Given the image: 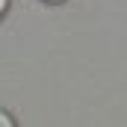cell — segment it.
I'll return each mask as SVG.
<instances>
[{
  "label": "cell",
  "mask_w": 127,
  "mask_h": 127,
  "mask_svg": "<svg viewBox=\"0 0 127 127\" xmlns=\"http://www.w3.org/2000/svg\"><path fill=\"white\" fill-rule=\"evenodd\" d=\"M6 9H9V0H0V18L6 15Z\"/></svg>",
  "instance_id": "7a4b0ae2"
},
{
  "label": "cell",
  "mask_w": 127,
  "mask_h": 127,
  "mask_svg": "<svg viewBox=\"0 0 127 127\" xmlns=\"http://www.w3.org/2000/svg\"><path fill=\"white\" fill-rule=\"evenodd\" d=\"M44 3H62V0H44Z\"/></svg>",
  "instance_id": "3957f363"
},
{
  "label": "cell",
  "mask_w": 127,
  "mask_h": 127,
  "mask_svg": "<svg viewBox=\"0 0 127 127\" xmlns=\"http://www.w3.org/2000/svg\"><path fill=\"white\" fill-rule=\"evenodd\" d=\"M0 127H15V118H12L6 109H0Z\"/></svg>",
  "instance_id": "6da1fadb"
}]
</instances>
